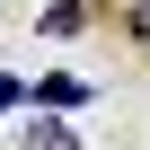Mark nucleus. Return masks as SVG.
<instances>
[{"label": "nucleus", "instance_id": "1", "mask_svg": "<svg viewBox=\"0 0 150 150\" xmlns=\"http://www.w3.org/2000/svg\"><path fill=\"white\" fill-rule=\"evenodd\" d=\"M18 150H80V132H71V124H35Z\"/></svg>", "mask_w": 150, "mask_h": 150}, {"label": "nucleus", "instance_id": "4", "mask_svg": "<svg viewBox=\"0 0 150 150\" xmlns=\"http://www.w3.org/2000/svg\"><path fill=\"white\" fill-rule=\"evenodd\" d=\"M132 35H141V44H150V9H132Z\"/></svg>", "mask_w": 150, "mask_h": 150}, {"label": "nucleus", "instance_id": "2", "mask_svg": "<svg viewBox=\"0 0 150 150\" xmlns=\"http://www.w3.org/2000/svg\"><path fill=\"white\" fill-rule=\"evenodd\" d=\"M80 97H88L80 80H44V88H35V106H80Z\"/></svg>", "mask_w": 150, "mask_h": 150}, {"label": "nucleus", "instance_id": "3", "mask_svg": "<svg viewBox=\"0 0 150 150\" xmlns=\"http://www.w3.org/2000/svg\"><path fill=\"white\" fill-rule=\"evenodd\" d=\"M9 106H18V80H0V115H9Z\"/></svg>", "mask_w": 150, "mask_h": 150}]
</instances>
